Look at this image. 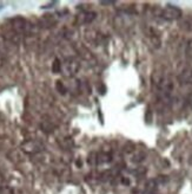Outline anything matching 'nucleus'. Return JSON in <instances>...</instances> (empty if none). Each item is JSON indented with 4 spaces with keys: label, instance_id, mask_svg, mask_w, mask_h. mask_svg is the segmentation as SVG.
<instances>
[{
    "label": "nucleus",
    "instance_id": "nucleus-4",
    "mask_svg": "<svg viewBox=\"0 0 192 194\" xmlns=\"http://www.w3.org/2000/svg\"><path fill=\"white\" fill-rule=\"evenodd\" d=\"M62 69L65 70V72H66L67 75H74V73L79 70V64H78V62H76L74 59H69V61H66V62L64 63Z\"/></svg>",
    "mask_w": 192,
    "mask_h": 194
},
{
    "label": "nucleus",
    "instance_id": "nucleus-14",
    "mask_svg": "<svg viewBox=\"0 0 192 194\" xmlns=\"http://www.w3.org/2000/svg\"><path fill=\"white\" fill-rule=\"evenodd\" d=\"M145 172H146V169L144 168V167H140V168H138L137 171L134 172V174L139 176V175H144V174H145Z\"/></svg>",
    "mask_w": 192,
    "mask_h": 194
},
{
    "label": "nucleus",
    "instance_id": "nucleus-16",
    "mask_svg": "<svg viewBox=\"0 0 192 194\" xmlns=\"http://www.w3.org/2000/svg\"><path fill=\"white\" fill-rule=\"evenodd\" d=\"M122 182H123L124 185H127V186L130 185V180L126 178H122Z\"/></svg>",
    "mask_w": 192,
    "mask_h": 194
},
{
    "label": "nucleus",
    "instance_id": "nucleus-10",
    "mask_svg": "<svg viewBox=\"0 0 192 194\" xmlns=\"http://www.w3.org/2000/svg\"><path fill=\"white\" fill-rule=\"evenodd\" d=\"M0 194H14L13 189L8 186H2L0 187Z\"/></svg>",
    "mask_w": 192,
    "mask_h": 194
},
{
    "label": "nucleus",
    "instance_id": "nucleus-11",
    "mask_svg": "<svg viewBox=\"0 0 192 194\" xmlns=\"http://www.w3.org/2000/svg\"><path fill=\"white\" fill-rule=\"evenodd\" d=\"M157 186V184H156V181L154 180H150L147 184H146V191L147 192H152L154 188Z\"/></svg>",
    "mask_w": 192,
    "mask_h": 194
},
{
    "label": "nucleus",
    "instance_id": "nucleus-9",
    "mask_svg": "<svg viewBox=\"0 0 192 194\" xmlns=\"http://www.w3.org/2000/svg\"><path fill=\"white\" fill-rule=\"evenodd\" d=\"M145 153H138V154H136V155L132 157V161L134 163H140V162H143L144 160H145Z\"/></svg>",
    "mask_w": 192,
    "mask_h": 194
},
{
    "label": "nucleus",
    "instance_id": "nucleus-2",
    "mask_svg": "<svg viewBox=\"0 0 192 194\" xmlns=\"http://www.w3.org/2000/svg\"><path fill=\"white\" fill-rule=\"evenodd\" d=\"M21 148H23L24 152L27 153V154H37L39 152H41L44 147L38 141L31 140V141H26L25 143H23Z\"/></svg>",
    "mask_w": 192,
    "mask_h": 194
},
{
    "label": "nucleus",
    "instance_id": "nucleus-15",
    "mask_svg": "<svg viewBox=\"0 0 192 194\" xmlns=\"http://www.w3.org/2000/svg\"><path fill=\"white\" fill-rule=\"evenodd\" d=\"M5 186V179H4V175L0 173V187Z\"/></svg>",
    "mask_w": 192,
    "mask_h": 194
},
{
    "label": "nucleus",
    "instance_id": "nucleus-1",
    "mask_svg": "<svg viewBox=\"0 0 192 194\" xmlns=\"http://www.w3.org/2000/svg\"><path fill=\"white\" fill-rule=\"evenodd\" d=\"M161 16H163V18H165L168 20H176V19H179L182 17V11H180V8H178L177 6L168 5L163 10Z\"/></svg>",
    "mask_w": 192,
    "mask_h": 194
},
{
    "label": "nucleus",
    "instance_id": "nucleus-7",
    "mask_svg": "<svg viewBox=\"0 0 192 194\" xmlns=\"http://www.w3.org/2000/svg\"><path fill=\"white\" fill-rule=\"evenodd\" d=\"M94 17H96V13H93V12H84L79 18H80L81 24H88L94 19Z\"/></svg>",
    "mask_w": 192,
    "mask_h": 194
},
{
    "label": "nucleus",
    "instance_id": "nucleus-3",
    "mask_svg": "<svg viewBox=\"0 0 192 194\" xmlns=\"http://www.w3.org/2000/svg\"><path fill=\"white\" fill-rule=\"evenodd\" d=\"M11 26H12V30L20 34V33H24L27 29V23L24 18H20V17H17V18H13L11 20Z\"/></svg>",
    "mask_w": 192,
    "mask_h": 194
},
{
    "label": "nucleus",
    "instance_id": "nucleus-13",
    "mask_svg": "<svg viewBox=\"0 0 192 194\" xmlns=\"http://www.w3.org/2000/svg\"><path fill=\"white\" fill-rule=\"evenodd\" d=\"M57 90H58V91H60L62 93H66V89H65V86L62 85V82H59V81L57 82Z\"/></svg>",
    "mask_w": 192,
    "mask_h": 194
},
{
    "label": "nucleus",
    "instance_id": "nucleus-12",
    "mask_svg": "<svg viewBox=\"0 0 192 194\" xmlns=\"http://www.w3.org/2000/svg\"><path fill=\"white\" fill-rule=\"evenodd\" d=\"M87 161H88V163H90V164H96V163H98L97 162V156L94 155V153H92V154H91V155L88 156V160H87Z\"/></svg>",
    "mask_w": 192,
    "mask_h": 194
},
{
    "label": "nucleus",
    "instance_id": "nucleus-5",
    "mask_svg": "<svg viewBox=\"0 0 192 194\" xmlns=\"http://www.w3.org/2000/svg\"><path fill=\"white\" fill-rule=\"evenodd\" d=\"M179 81L182 84H192V69L186 68L179 75Z\"/></svg>",
    "mask_w": 192,
    "mask_h": 194
},
{
    "label": "nucleus",
    "instance_id": "nucleus-8",
    "mask_svg": "<svg viewBox=\"0 0 192 194\" xmlns=\"http://www.w3.org/2000/svg\"><path fill=\"white\" fill-rule=\"evenodd\" d=\"M62 69V65L59 59H54L53 64H52V71H53L54 73H58V72H60Z\"/></svg>",
    "mask_w": 192,
    "mask_h": 194
},
{
    "label": "nucleus",
    "instance_id": "nucleus-6",
    "mask_svg": "<svg viewBox=\"0 0 192 194\" xmlns=\"http://www.w3.org/2000/svg\"><path fill=\"white\" fill-rule=\"evenodd\" d=\"M149 38L151 40V43H152V45L154 47H159L161 44V40H160V37H159V34L157 33V31H154L153 29H149Z\"/></svg>",
    "mask_w": 192,
    "mask_h": 194
}]
</instances>
